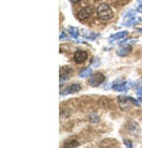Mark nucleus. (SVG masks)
I'll return each mask as SVG.
<instances>
[{
  "label": "nucleus",
  "instance_id": "obj_13",
  "mask_svg": "<svg viewBox=\"0 0 142 148\" xmlns=\"http://www.w3.org/2000/svg\"><path fill=\"white\" fill-rule=\"evenodd\" d=\"M140 20H141L140 18H133V19H130L128 23H124V25H127V26H132V25H134V24H137Z\"/></svg>",
  "mask_w": 142,
  "mask_h": 148
},
{
  "label": "nucleus",
  "instance_id": "obj_19",
  "mask_svg": "<svg viewBox=\"0 0 142 148\" xmlns=\"http://www.w3.org/2000/svg\"><path fill=\"white\" fill-rule=\"evenodd\" d=\"M137 12H142V5H140V6L137 7Z\"/></svg>",
  "mask_w": 142,
  "mask_h": 148
},
{
  "label": "nucleus",
  "instance_id": "obj_10",
  "mask_svg": "<svg viewBox=\"0 0 142 148\" xmlns=\"http://www.w3.org/2000/svg\"><path fill=\"white\" fill-rule=\"evenodd\" d=\"M130 52H132V46H124V47L120 49V50H117V55L121 56V57H126Z\"/></svg>",
  "mask_w": 142,
  "mask_h": 148
},
{
  "label": "nucleus",
  "instance_id": "obj_18",
  "mask_svg": "<svg viewBox=\"0 0 142 148\" xmlns=\"http://www.w3.org/2000/svg\"><path fill=\"white\" fill-rule=\"evenodd\" d=\"M59 38H61V39H64V38H65V33H64V32H62V33H61V36H59Z\"/></svg>",
  "mask_w": 142,
  "mask_h": 148
},
{
  "label": "nucleus",
  "instance_id": "obj_20",
  "mask_svg": "<svg viewBox=\"0 0 142 148\" xmlns=\"http://www.w3.org/2000/svg\"><path fill=\"white\" fill-rule=\"evenodd\" d=\"M70 1H71V3H74V4H76V3L79 1V0H70Z\"/></svg>",
  "mask_w": 142,
  "mask_h": 148
},
{
  "label": "nucleus",
  "instance_id": "obj_8",
  "mask_svg": "<svg viewBox=\"0 0 142 148\" xmlns=\"http://www.w3.org/2000/svg\"><path fill=\"white\" fill-rule=\"evenodd\" d=\"M71 75H72V69L71 68H68V66L61 68V82L68 81Z\"/></svg>",
  "mask_w": 142,
  "mask_h": 148
},
{
  "label": "nucleus",
  "instance_id": "obj_14",
  "mask_svg": "<svg viewBox=\"0 0 142 148\" xmlns=\"http://www.w3.org/2000/svg\"><path fill=\"white\" fill-rule=\"evenodd\" d=\"M79 143L77 141H71V142H66L65 143V147H77Z\"/></svg>",
  "mask_w": 142,
  "mask_h": 148
},
{
  "label": "nucleus",
  "instance_id": "obj_2",
  "mask_svg": "<svg viewBox=\"0 0 142 148\" xmlns=\"http://www.w3.org/2000/svg\"><path fill=\"white\" fill-rule=\"evenodd\" d=\"M132 103L135 104V106H139L140 104L139 101L134 100V98H132V97H127V96H120V97H118V104H120L121 109H123V110L129 109L130 108V104H132Z\"/></svg>",
  "mask_w": 142,
  "mask_h": 148
},
{
  "label": "nucleus",
  "instance_id": "obj_15",
  "mask_svg": "<svg viewBox=\"0 0 142 148\" xmlns=\"http://www.w3.org/2000/svg\"><path fill=\"white\" fill-rule=\"evenodd\" d=\"M90 119H91L92 121H98V117H97V115H91V116H90Z\"/></svg>",
  "mask_w": 142,
  "mask_h": 148
},
{
  "label": "nucleus",
  "instance_id": "obj_12",
  "mask_svg": "<svg viewBox=\"0 0 142 148\" xmlns=\"http://www.w3.org/2000/svg\"><path fill=\"white\" fill-rule=\"evenodd\" d=\"M91 71H92V69H91V68H87V69H84L83 71H81L79 76H81V77H87V76H90Z\"/></svg>",
  "mask_w": 142,
  "mask_h": 148
},
{
  "label": "nucleus",
  "instance_id": "obj_3",
  "mask_svg": "<svg viewBox=\"0 0 142 148\" xmlns=\"http://www.w3.org/2000/svg\"><path fill=\"white\" fill-rule=\"evenodd\" d=\"M104 79H105V77H104L103 73L95 72V73H92V75L90 76V78H89V84L92 85V87H98V85H101L104 82Z\"/></svg>",
  "mask_w": 142,
  "mask_h": 148
},
{
  "label": "nucleus",
  "instance_id": "obj_11",
  "mask_svg": "<svg viewBox=\"0 0 142 148\" xmlns=\"http://www.w3.org/2000/svg\"><path fill=\"white\" fill-rule=\"evenodd\" d=\"M69 33H70V36L72 37V38H77L78 34H79L78 30H77L76 27H74V26H70V27H69Z\"/></svg>",
  "mask_w": 142,
  "mask_h": 148
},
{
  "label": "nucleus",
  "instance_id": "obj_6",
  "mask_svg": "<svg viewBox=\"0 0 142 148\" xmlns=\"http://www.w3.org/2000/svg\"><path fill=\"white\" fill-rule=\"evenodd\" d=\"M82 89L81 84H72V85H69V87H66L64 90L61 91V95H69V94H75V92H78L79 90Z\"/></svg>",
  "mask_w": 142,
  "mask_h": 148
},
{
  "label": "nucleus",
  "instance_id": "obj_17",
  "mask_svg": "<svg viewBox=\"0 0 142 148\" xmlns=\"http://www.w3.org/2000/svg\"><path fill=\"white\" fill-rule=\"evenodd\" d=\"M137 95H139L140 97H142V88H140V89L137 90Z\"/></svg>",
  "mask_w": 142,
  "mask_h": 148
},
{
  "label": "nucleus",
  "instance_id": "obj_4",
  "mask_svg": "<svg viewBox=\"0 0 142 148\" xmlns=\"http://www.w3.org/2000/svg\"><path fill=\"white\" fill-rule=\"evenodd\" d=\"M92 12H94V7H92V6L83 7V8L78 12L77 17H78V19H81V20H85V19H88V18H90V17L92 16Z\"/></svg>",
  "mask_w": 142,
  "mask_h": 148
},
{
  "label": "nucleus",
  "instance_id": "obj_1",
  "mask_svg": "<svg viewBox=\"0 0 142 148\" xmlns=\"http://www.w3.org/2000/svg\"><path fill=\"white\" fill-rule=\"evenodd\" d=\"M97 16L102 20H109L114 17V12L106 4H101L97 7Z\"/></svg>",
  "mask_w": 142,
  "mask_h": 148
},
{
  "label": "nucleus",
  "instance_id": "obj_5",
  "mask_svg": "<svg viewBox=\"0 0 142 148\" xmlns=\"http://www.w3.org/2000/svg\"><path fill=\"white\" fill-rule=\"evenodd\" d=\"M113 89L115 91H126L128 89V83L124 79H117L113 83Z\"/></svg>",
  "mask_w": 142,
  "mask_h": 148
},
{
  "label": "nucleus",
  "instance_id": "obj_7",
  "mask_svg": "<svg viewBox=\"0 0 142 148\" xmlns=\"http://www.w3.org/2000/svg\"><path fill=\"white\" fill-rule=\"evenodd\" d=\"M74 59H75L76 63H83V62H85L88 59V53L84 50H78L75 52Z\"/></svg>",
  "mask_w": 142,
  "mask_h": 148
},
{
  "label": "nucleus",
  "instance_id": "obj_16",
  "mask_svg": "<svg viewBox=\"0 0 142 148\" xmlns=\"http://www.w3.org/2000/svg\"><path fill=\"white\" fill-rule=\"evenodd\" d=\"M124 143H126V146H127V147H133L132 142H130V141H128V140H126V141H124Z\"/></svg>",
  "mask_w": 142,
  "mask_h": 148
},
{
  "label": "nucleus",
  "instance_id": "obj_9",
  "mask_svg": "<svg viewBox=\"0 0 142 148\" xmlns=\"http://www.w3.org/2000/svg\"><path fill=\"white\" fill-rule=\"evenodd\" d=\"M128 36V32L127 31H122V32H118V33H115L110 37V40H122L124 39L126 37Z\"/></svg>",
  "mask_w": 142,
  "mask_h": 148
}]
</instances>
